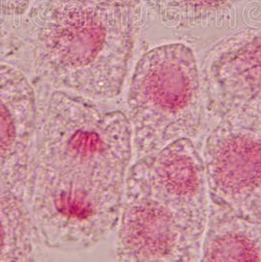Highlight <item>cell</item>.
<instances>
[{
	"label": "cell",
	"instance_id": "1",
	"mask_svg": "<svg viewBox=\"0 0 261 262\" xmlns=\"http://www.w3.org/2000/svg\"><path fill=\"white\" fill-rule=\"evenodd\" d=\"M132 151L125 113L53 92L37 113L27 191L37 238L63 251L105 238L119 223Z\"/></svg>",
	"mask_w": 261,
	"mask_h": 262
},
{
	"label": "cell",
	"instance_id": "2",
	"mask_svg": "<svg viewBox=\"0 0 261 262\" xmlns=\"http://www.w3.org/2000/svg\"><path fill=\"white\" fill-rule=\"evenodd\" d=\"M140 9L47 0L29 14L35 69L56 91L92 100L118 96L129 70Z\"/></svg>",
	"mask_w": 261,
	"mask_h": 262
},
{
	"label": "cell",
	"instance_id": "3",
	"mask_svg": "<svg viewBox=\"0 0 261 262\" xmlns=\"http://www.w3.org/2000/svg\"><path fill=\"white\" fill-rule=\"evenodd\" d=\"M201 73L184 43H168L138 61L127 97L133 146L140 157L181 139H194L203 113Z\"/></svg>",
	"mask_w": 261,
	"mask_h": 262
},
{
	"label": "cell",
	"instance_id": "4",
	"mask_svg": "<svg viewBox=\"0 0 261 262\" xmlns=\"http://www.w3.org/2000/svg\"><path fill=\"white\" fill-rule=\"evenodd\" d=\"M202 159L210 203L261 223V122H216Z\"/></svg>",
	"mask_w": 261,
	"mask_h": 262
},
{
	"label": "cell",
	"instance_id": "5",
	"mask_svg": "<svg viewBox=\"0 0 261 262\" xmlns=\"http://www.w3.org/2000/svg\"><path fill=\"white\" fill-rule=\"evenodd\" d=\"M202 94L215 122H261V27L218 41L205 55Z\"/></svg>",
	"mask_w": 261,
	"mask_h": 262
},
{
	"label": "cell",
	"instance_id": "6",
	"mask_svg": "<svg viewBox=\"0 0 261 262\" xmlns=\"http://www.w3.org/2000/svg\"><path fill=\"white\" fill-rule=\"evenodd\" d=\"M203 235L158 199L125 190L116 238V259L199 261Z\"/></svg>",
	"mask_w": 261,
	"mask_h": 262
},
{
	"label": "cell",
	"instance_id": "7",
	"mask_svg": "<svg viewBox=\"0 0 261 262\" xmlns=\"http://www.w3.org/2000/svg\"><path fill=\"white\" fill-rule=\"evenodd\" d=\"M125 190L160 200L204 234L210 200L203 159L191 139L140 157L128 170Z\"/></svg>",
	"mask_w": 261,
	"mask_h": 262
},
{
	"label": "cell",
	"instance_id": "8",
	"mask_svg": "<svg viewBox=\"0 0 261 262\" xmlns=\"http://www.w3.org/2000/svg\"><path fill=\"white\" fill-rule=\"evenodd\" d=\"M36 94L23 72L0 62V184L27 199L37 122Z\"/></svg>",
	"mask_w": 261,
	"mask_h": 262
},
{
	"label": "cell",
	"instance_id": "9",
	"mask_svg": "<svg viewBox=\"0 0 261 262\" xmlns=\"http://www.w3.org/2000/svg\"><path fill=\"white\" fill-rule=\"evenodd\" d=\"M202 261L261 262V223L210 203Z\"/></svg>",
	"mask_w": 261,
	"mask_h": 262
},
{
	"label": "cell",
	"instance_id": "10",
	"mask_svg": "<svg viewBox=\"0 0 261 262\" xmlns=\"http://www.w3.org/2000/svg\"><path fill=\"white\" fill-rule=\"evenodd\" d=\"M36 238L26 199L0 184V262L34 260Z\"/></svg>",
	"mask_w": 261,
	"mask_h": 262
},
{
	"label": "cell",
	"instance_id": "11",
	"mask_svg": "<svg viewBox=\"0 0 261 262\" xmlns=\"http://www.w3.org/2000/svg\"><path fill=\"white\" fill-rule=\"evenodd\" d=\"M167 24L192 27L232 8L240 0H144Z\"/></svg>",
	"mask_w": 261,
	"mask_h": 262
},
{
	"label": "cell",
	"instance_id": "12",
	"mask_svg": "<svg viewBox=\"0 0 261 262\" xmlns=\"http://www.w3.org/2000/svg\"><path fill=\"white\" fill-rule=\"evenodd\" d=\"M79 1L85 4H99V3H110V4H123L136 9L141 8V0H72Z\"/></svg>",
	"mask_w": 261,
	"mask_h": 262
}]
</instances>
